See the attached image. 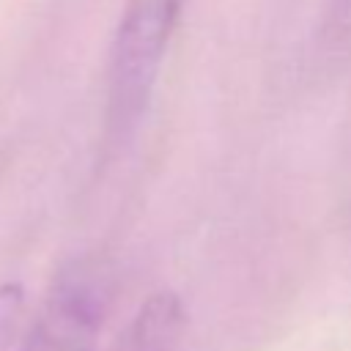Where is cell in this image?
I'll use <instances>...</instances> for the list:
<instances>
[{
	"label": "cell",
	"instance_id": "cell-2",
	"mask_svg": "<svg viewBox=\"0 0 351 351\" xmlns=\"http://www.w3.org/2000/svg\"><path fill=\"white\" fill-rule=\"evenodd\" d=\"M112 291L110 261L99 255L71 258L52 277L19 351H96Z\"/></svg>",
	"mask_w": 351,
	"mask_h": 351
},
{
	"label": "cell",
	"instance_id": "cell-4",
	"mask_svg": "<svg viewBox=\"0 0 351 351\" xmlns=\"http://www.w3.org/2000/svg\"><path fill=\"white\" fill-rule=\"evenodd\" d=\"M337 5L340 8H351V0H337Z\"/></svg>",
	"mask_w": 351,
	"mask_h": 351
},
{
	"label": "cell",
	"instance_id": "cell-3",
	"mask_svg": "<svg viewBox=\"0 0 351 351\" xmlns=\"http://www.w3.org/2000/svg\"><path fill=\"white\" fill-rule=\"evenodd\" d=\"M186 326V310L178 293H151L126 324L115 351H178Z\"/></svg>",
	"mask_w": 351,
	"mask_h": 351
},
{
	"label": "cell",
	"instance_id": "cell-1",
	"mask_svg": "<svg viewBox=\"0 0 351 351\" xmlns=\"http://www.w3.org/2000/svg\"><path fill=\"white\" fill-rule=\"evenodd\" d=\"M184 0H123L107 66V132L134 134L159 82Z\"/></svg>",
	"mask_w": 351,
	"mask_h": 351
}]
</instances>
